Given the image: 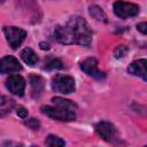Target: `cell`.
Returning <instances> with one entry per match:
<instances>
[{
  "instance_id": "14",
  "label": "cell",
  "mask_w": 147,
  "mask_h": 147,
  "mask_svg": "<svg viewBox=\"0 0 147 147\" xmlns=\"http://www.w3.org/2000/svg\"><path fill=\"white\" fill-rule=\"evenodd\" d=\"M88 13L90 15L95 18L96 21H100V22H107V15L105 14V11L96 5H92L90 8H88Z\"/></svg>"
},
{
  "instance_id": "9",
  "label": "cell",
  "mask_w": 147,
  "mask_h": 147,
  "mask_svg": "<svg viewBox=\"0 0 147 147\" xmlns=\"http://www.w3.org/2000/svg\"><path fill=\"white\" fill-rule=\"evenodd\" d=\"M22 70V65L18 60L14 56L7 55L0 59V74H11Z\"/></svg>"
},
{
  "instance_id": "11",
  "label": "cell",
  "mask_w": 147,
  "mask_h": 147,
  "mask_svg": "<svg viewBox=\"0 0 147 147\" xmlns=\"http://www.w3.org/2000/svg\"><path fill=\"white\" fill-rule=\"evenodd\" d=\"M30 85H31V92L32 95L39 96L45 87V80L42 79V77L38 76V75H31L30 76Z\"/></svg>"
},
{
  "instance_id": "2",
  "label": "cell",
  "mask_w": 147,
  "mask_h": 147,
  "mask_svg": "<svg viewBox=\"0 0 147 147\" xmlns=\"http://www.w3.org/2000/svg\"><path fill=\"white\" fill-rule=\"evenodd\" d=\"M41 111L44 114H46L48 117L56 119V121H61V122H70V121H75L76 119V114L74 110L67 109V108H62L59 106H42L41 107Z\"/></svg>"
},
{
  "instance_id": "6",
  "label": "cell",
  "mask_w": 147,
  "mask_h": 147,
  "mask_svg": "<svg viewBox=\"0 0 147 147\" xmlns=\"http://www.w3.org/2000/svg\"><path fill=\"white\" fill-rule=\"evenodd\" d=\"M95 131L103 140H106L108 142L116 140L118 137V132H117L116 127L114 126V124H111L109 122H105V121L99 122L95 125Z\"/></svg>"
},
{
  "instance_id": "5",
  "label": "cell",
  "mask_w": 147,
  "mask_h": 147,
  "mask_svg": "<svg viewBox=\"0 0 147 147\" xmlns=\"http://www.w3.org/2000/svg\"><path fill=\"white\" fill-rule=\"evenodd\" d=\"M3 32L6 36L7 42L9 44V46L13 49L18 48V46H21V44L23 42V40L26 37L25 30L17 28V26H5Z\"/></svg>"
},
{
  "instance_id": "17",
  "label": "cell",
  "mask_w": 147,
  "mask_h": 147,
  "mask_svg": "<svg viewBox=\"0 0 147 147\" xmlns=\"http://www.w3.org/2000/svg\"><path fill=\"white\" fill-rule=\"evenodd\" d=\"M63 68V64L61 62V60L59 59H51L46 62L45 64V69L47 70H54V69H62Z\"/></svg>"
},
{
  "instance_id": "12",
  "label": "cell",
  "mask_w": 147,
  "mask_h": 147,
  "mask_svg": "<svg viewBox=\"0 0 147 147\" xmlns=\"http://www.w3.org/2000/svg\"><path fill=\"white\" fill-rule=\"evenodd\" d=\"M15 107V102L13 99L6 95H0V117L7 116L13 108Z\"/></svg>"
},
{
  "instance_id": "20",
  "label": "cell",
  "mask_w": 147,
  "mask_h": 147,
  "mask_svg": "<svg viewBox=\"0 0 147 147\" xmlns=\"http://www.w3.org/2000/svg\"><path fill=\"white\" fill-rule=\"evenodd\" d=\"M16 113H17V115H18L21 118H26V117H28V110H26L24 107H22V106L17 108Z\"/></svg>"
},
{
  "instance_id": "1",
  "label": "cell",
  "mask_w": 147,
  "mask_h": 147,
  "mask_svg": "<svg viewBox=\"0 0 147 147\" xmlns=\"http://www.w3.org/2000/svg\"><path fill=\"white\" fill-rule=\"evenodd\" d=\"M54 38L64 45L90 46L92 42V31L85 18L74 16L64 24L55 28Z\"/></svg>"
},
{
  "instance_id": "19",
  "label": "cell",
  "mask_w": 147,
  "mask_h": 147,
  "mask_svg": "<svg viewBox=\"0 0 147 147\" xmlns=\"http://www.w3.org/2000/svg\"><path fill=\"white\" fill-rule=\"evenodd\" d=\"M25 124H26L30 129H32V130H38V129L40 127V123H39V121L36 119V118H30V119H28V121L25 122Z\"/></svg>"
},
{
  "instance_id": "15",
  "label": "cell",
  "mask_w": 147,
  "mask_h": 147,
  "mask_svg": "<svg viewBox=\"0 0 147 147\" xmlns=\"http://www.w3.org/2000/svg\"><path fill=\"white\" fill-rule=\"evenodd\" d=\"M53 103L55 106H59V107H62V108H67V109H70V110H74L77 108V105L71 101V100H68V99H63V98H60V96H54L52 99Z\"/></svg>"
},
{
  "instance_id": "3",
  "label": "cell",
  "mask_w": 147,
  "mask_h": 147,
  "mask_svg": "<svg viewBox=\"0 0 147 147\" xmlns=\"http://www.w3.org/2000/svg\"><path fill=\"white\" fill-rule=\"evenodd\" d=\"M52 88L62 94L72 93L76 90L75 79L68 75H56L52 80Z\"/></svg>"
},
{
  "instance_id": "13",
  "label": "cell",
  "mask_w": 147,
  "mask_h": 147,
  "mask_svg": "<svg viewBox=\"0 0 147 147\" xmlns=\"http://www.w3.org/2000/svg\"><path fill=\"white\" fill-rule=\"evenodd\" d=\"M21 57H22V60H23L26 64H29V65H34V64L38 62V56H37V54H36L34 51H33L32 48H30V47H26V48H24V49L21 52Z\"/></svg>"
},
{
  "instance_id": "8",
  "label": "cell",
  "mask_w": 147,
  "mask_h": 147,
  "mask_svg": "<svg viewBox=\"0 0 147 147\" xmlns=\"http://www.w3.org/2000/svg\"><path fill=\"white\" fill-rule=\"evenodd\" d=\"M25 79L21 75H13L9 76L8 79L6 80V86L9 90L10 93L22 96L25 91Z\"/></svg>"
},
{
  "instance_id": "21",
  "label": "cell",
  "mask_w": 147,
  "mask_h": 147,
  "mask_svg": "<svg viewBox=\"0 0 147 147\" xmlns=\"http://www.w3.org/2000/svg\"><path fill=\"white\" fill-rule=\"evenodd\" d=\"M137 29H138L142 34H146V33H147V23H145V22L139 23V24L137 25Z\"/></svg>"
},
{
  "instance_id": "16",
  "label": "cell",
  "mask_w": 147,
  "mask_h": 147,
  "mask_svg": "<svg viewBox=\"0 0 147 147\" xmlns=\"http://www.w3.org/2000/svg\"><path fill=\"white\" fill-rule=\"evenodd\" d=\"M45 144L47 146H49V147H61V146L65 145L64 140H62L61 138H59L56 136H53V134H49V136L46 137Z\"/></svg>"
},
{
  "instance_id": "7",
  "label": "cell",
  "mask_w": 147,
  "mask_h": 147,
  "mask_svg": "<svg viewBox=\"0 0 147 147\" xmlns=\"http://www.w3.org/2000/svg\"><path fill=\"white\" fill-rule=\"evenodd\" d=\"M80 68L85 74L93 77L94 79L102 80V79L106 78V74L98 68V61L94 57H88V59L84 60L80 63Z\"/></svg>"
},
{
  "instance_id": "4",
  "label": "cell",
  "mask_w": 147,
  "mask_h": 147,
  "mask_svg": "<svg viewBox=\"0 0 147 147\" xmlns=\"http://www.w3.org/2000/svg\"><path fill=\"white\" fill-rule=\"evenodd\" d=\"M139 6L132 2H126V1H122L118 0L114 3V13L116 16H118L119 18H129V17H133L137 16L139 14Z\"/></svg>"
},
{
  "instance_id": "22",
  "label": "cell",
  "mask_w": 147,
  "mask_h": 147,
  "mask_svg": "<svg viewBox=\"0 0 147 147\" xmlns=\"http://www.w3.org/2000/svg\"><path fill=\"white\" fill-rule=\"evenodd\" d=\"M39 45H40V48H41V49H44V51H45V49H46V51H48V49L51 48L48 42H44V41H41Z\"/></svg>"
},
{
  "instance_id": "10",
  "label": "cell",
  "mask_w": 147,
  "mask_h": 147,
  "mask_svg": "<svg viewBox=\"0 0 147 147\" xmlns=\"http://www.w3.org/2000/svg\"><path fill=\"white\" fill-rule=\"evenodd\" d=\"M146 64L147 61L145 59H140L138 61L132 62L129 68H127V72L133 75V76H139L141 77L144 80H147V70H146Z\"/></svg>"
},
{
  "instance_id": "18",
  "label": "cell",
  "mask_w": 147,
  "mask_h": 147,
  "mask_svg": "<svg viewBox=\"0 0 147 147\" xmlns=\"http://www.w3.org/2000/svg\"><path fill=\"white\" fill-rule=\"evenodd\" d=\"M127 51H129V49H127V47H126V46L121 45V46H118V47L115 49L114 55H115V57H116V59H122V57H124V56L126 55Z\"/></svg>"
}]
</instances>
